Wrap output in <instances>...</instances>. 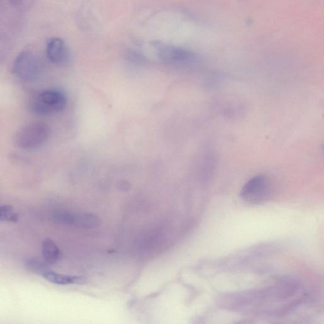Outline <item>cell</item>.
Segmentation results:
<instances>
[{
	"instance_id": "cell-1",
	"label": "cell",
	"mask_w": 324,
	"mask_h": 324,
	"mask_svg": "<svg viewBox=\"0 0 324 324\" xmlns=\"http://www.w3.org/2000/svg\"><path fill=\"white\" fill-rule=\"evenodd\" d=\"M67 99L63 92L47 89L38 92L30 99L29 108L39 115H49L61 112L67 105Z\"/></svg>"
},
{
	"instance_id": "cell-2",
	"label": "cell",
	"mask_w": 324,
	"mask_h": 324,
	"mask_svg": "<svg viewBox=\"0 0 324 324\" xmlns=\"http://www.w3.org/2000/svg\"><path fill=\"white\" fill-rule=\"evenodd\" d=\"M50 129L44 122H36L26 125L15 134V142L19 148L25 150L38 149L49 140Z\"/></svg>"
},
{
	"instance_id": "cell-3",
	"label": "cell",
	"mask_w": 324,
	"mask_h": 324,
	"mask_svg": "<svg viewBox=\"0 0 324 324\" xmlns=\"http://www.w3.org/2000/svg\"><path fill=\"white\" fill-rule=\"evenodd\" d=\"M271 191L270 182L265 175H257L251 178L240 191L243 200L252 204H260L267 200Z\"/></svg>"
},
{
	"instance_id": "cell-4",
	"label": "cell",
	"mask_w": 324,
	"mask_h": 324,
	"mask_svg": "<svg viewBox=\"0 0 324 324\" xmlns=\"http://www.w3.org/2000/svg\"><path fill=\"white\" fill-rule=\"evenodd\" d=\"M42 67L35 55L29 52L20 53L13 64V73L19 80L32 82L40 77Z\"/></svg>"
},
{
	"instance_id": "cell-5",
	"label": "cell",
	"mask_w": 324,
	"mask_h": 324,
	"mask_svg": "<svg viewBox=\"0 0 324 324\" xmlns=\"http://www.w3.org/2000/svg\"><path fill=\"white\" fill-rule=\"evenodd\" d=\"M155 47L160 59L165 63L190 64L194 63L197 60L195 53L178 46L156 43Z\"/></svg>"
},
{
	"instance_id": "cell-6",
	"label": "cell",
	"mask_w": 324,
	"mask_h": 324,
	"mask_svg": "<svg viewBox=\"0 0 324 324\" xmlns=\"http://www.w3.org/2000/svg\"><path fill=\"white\" fill-rule=\"evenodd\" d=\"M48 59L53 64L64 65L69 60L68 48L62 39L51 38L48 41L46 49Z\"/></svg>"
},
{
	"instance_id": "cell-7",
	"label": "cell",
	"mask_w": 324,
	"mask_h": 324,
	"mask_svg": "<svg viewBox=\"0 0 324 324\" xmlns=\"http://www.w3.org/2000/svg\"><path fill=\"white\" fill-rule=\"evenodd\" d=\"M42 276L51 283L57 285H67V284H84L86 283V279L83 276L76 275H67L55 272L50 270L46 272Z\"/></svg>"
},
{
	"instance_id": "cell-8",
	"label": "cell",
	"mask_w": 324,
	"mask_h": 324,
	"mask_svg": "<svg viewBox=\"0 0 324 324\" xmlns=\"http://www.w3.org/2000/svg\"><path fill=\"white\" fill-rule=\"evenodd\" d=\"M42 254L43 258L50 265H52L59 260L60 252L59 247L53 240L46 239L42 244Z\"/></svg>"
},
{
	"instance_id": "cell-9",
	"label": "cell",
	"mask_w": 324,
	"mask_h": 324,
	"mask_svg": "<svg viewBox=\"0 0 324 324\" xmlns=\"http://www.w3.org/2000/svg\"><path fill=\"white\" fill-rule=\"evenodd\" d=\"M101 219L91 214H76L74 226L81 229H93L100 225Z\"/></svg>"
},
{
	"instance_id": "cell-10",
	"label": "cell",
	"mask_w": 324,
	"mask_h": 324,
	"mask_svg": "<svg viewBox=\"0 0 324 324\" xmlns=\"http://www.w3.org/2000/svg\"><path fill=\"white\" fill-rule=\"evenodd\" d=\"M24 265L29 271L41 275L51 270L49 263L45 259L39 257H30L25 259Z\"/></svg>"
},
{
	"instance_id": "cell-11",
	"label": "cell",
	"mask_w": 324,
	"mask_h": 324,
	"mask_svg": "<svg viewBox=\"0 0 324 324\" xmlns=\"http://www.w3.org/2000/svg\"><path fill=\"white\" fill-rule=\"evenodd\" d=\"M76 214L68 211H59L55 213L53 219L58 223L67 226H73Z\"/></svg>"
},
{
	"instance_id": "cell-12",
	"label": "cell",
	"mask_w": 324,
	"mask_h": 324,
	"mask_svg": "<svg viewBox=\"0 0 324 324\" xmlns=\"http://www.w3.org/2000/svg\"><path fill=\"white\" fill-rule=\"evenodd\" d=\"M18 215L10 205L0 206V221L17 222Z\"/></svg>"
},
{
	"instance_id": "cell-13",
	"label": "cell",
	"mask_w": 324,
	"mask_h": 324,
	"mask_svg": "<svg viewBox=\"0 0 324 324\" xmlns=\"http://www.w3.org/2000/svg\"><path fill=\"white\" fill-rule=\"evenodd\" d=\"M24 0H10V3L15 6H20Z\"/></svg>"
}]
</instances>
